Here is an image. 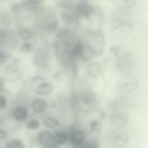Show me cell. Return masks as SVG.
<instances>
[{"instance_id":"38","label":"cell","mask_w":148,"mask_h":148,"mask_svg":"<svg viewBox=\"0 0 148 148\" xmlns=\"http://www.w3.org/2000/svg\"><path fill=\"white\" fill-rule=\"evenodd\" d=\"M7 136V132L3 129H0V140L3 139Z\"/></svg>"},{"instance_id":"9","label":"cell","mask_w":148,"mask_h":148,"mask_svg":"<svg viewBox=\"0 0 148 148\" xmlns=\"http://www.w3.org/2000/svg\"><path fill=\"white\" fill-rule=\"evenodd\" d=\"M114 28L121 34L126 35H131L134 31V25L129 20L121 21L116 24Z\"/></svg>"},{"instance_id":"24","label":"cell","mask_w":148,"mask_h":148,"mask_svg":"<svg viewBox=\"0 0 148 148\" xmlns=\"http://www.w3.org/2000/svg\"><path fill=\"white\" fill-rule=\"evenodd\" d=\"M61 18L62 21L66 25L71 24L74 20V18L73 16L68 12H63L61 14Z\"/></svg>"},{"instance_id":"39","label":"cell","mask_w":148,"mask_h":148,"mask_svg":"<svg viewBox=\"0 0 148 148\" xmlns=\"http://www.w3.org/2000/svg\"><path fill=\"white\" fill-rule=\"evenodd\" d=\"M82 1H84V0H82Z\"/></svg>"},{"instance_id":"28","label":"cell","mask_w":148,"mask_h":148,"mask_svg":"<svg viewBox=\"0 0 148 148\" xmlns=\"http://www.w3.org/2000/svg\"><path fill=\"white\" fill-rule=\"evenodd\" d=\"M40 126V123L37 119H31L27 124V127L30 130L38 129Z\"/></svg>"},{"instance_id":"19","label":"cell","mask_w":148,"mask_h":148,"mask_svg":"<svg viewBox=\"0 0 148 148\" xmlns=\"http://www.w3.org/2000/svg\"><path fill=\"white\" fill-rule=\"evenodd\" d=\"M53 139L60 145H64L69 140V135L64 131H57L54 134Z\"/></svg>"},{"instance_id":"4","label":"cell","mask_w":148,"mask_h":148,"mask_svg":"<svg viewBox=\"0 0 148 148\" xmlns=\"http://www.w3.org/2000/svg\"><path fill=\"white\" fill-rule=\"evenodd\" d=\"M130 117L124 112L114 110L109 116L110 124L116 128H122L126 126L129 122Z\"/></svg>"},{"instance_id":"26","label":"cell","mask_w":148,"mask_h":148,"mask_svg":"<svg viewBox=\"0 0 148 148\" xmlns=\"http://www.w3.org/2000/svg\"><path fill=\"white\" fill-rule=\"evenodd\" d=\"M6 147L7 148H24V144L19 139H13L7 144Z\"/></svg>"},{"instance_id":"13","label":"cell","mask_w":148,"mask_h":148,"mask_svg":"<svg viewBox=\"0 0 148 148\" xmlns=\"http://www.w3.org/2000/svg\"><path fill=\"white\" fill-rule=\"evenodd\" d=\"M80 99L84 105H90L95 102L97 95L95 92L92 90H84L80 94Z\"/></svg>"},{"instance_id":"16","label":"cell","mask_w":148,"mask_h":148,"mask_svg":"<svg viewBox=\"0 0 148 148\" xmlns=\"http://www.w3.org/2000/svg\"><path fill=\"white\" fill-rule=\"evenodd\" d=\"M113 1L117 8L128 9L135 5L137 0H113Z\"/></svg>"},{"instance_id":"25","label":"cell","mask_w":148,"mask_h":148,"mask_svg":"<svg viewBox=\"0 0 148 148\" xmlns=\"http://www.w3.org/2000/svg\"><path fill=\"white\" fill-rule=\"evenodd\" d=\"M33 45L29 42H24L20 47V50L22 53H27L31 52L33 50Z\"/></svg>"},{"instance_id":"34","label":"cell","mask_w":148,"mask_h":148,"mask_svg":"<svg viewBox=\"0 0 148 148\" xmlns=\"http://www.w3.org/2000/svg\"><path fill=\"white\" fill-rule=\"evenodd\" d=\"M45 148H60V145L59 144H58L53 139V140L51 142V143H50L48 146H47Z\"/></svg>"},{"instance_id":"8","label":"cell","mask_w":148,"mask_h":148,"mask_svg":"<svg viewBox=\"0 0 148 148\" xmlns=\"http://www.w3.org/2000/svg\"><path fill=\"white\" fill-rule=\"evenodd\" d=\"M102 67L99 62L97 61L90 62L86 67V72L87 75L92 79L97 77L101 73Z\"/></svg>"},{"instance_id":"6","label":"cell","mask_w":148,"mask_h":148,"mask_svg":"<svg viewBox=\"0 0 148 148\" xmlns=\"http://www.w3.org/2000/svg\"><path fill=\"white\" fill-rule=\"evenodd\" d=\"M94 8L86 0L82 1L76 6V13L79 17L88 18L94 12Z\"/></svg>"},{"instance_id":"7","label":"cell","mask_w":148,"mask_h":148,"mask_svg":"<svg viewBox=\"0 0 148 148\" xmlns=\"http://www.w3.org/2000/svg\"><path fill=\"white\" fill-rule=\"evenodd\" d=\"M35 63L39 68H45L49 62V57L46 49L43 47H39L36 52Z\"/></svg>"},{"instance_id":"1","label":"cell","mask_w":148,"mask_h":148,"mask_svg":"<svg viewBox=\"0 0 148 148\" xmlns=\"http://www.w3.org/2000/svg\"><path fill=\"white\" fill-rule=\"evenodd\" d=\"M107 139L109 144L112 147L122 148L128 144L130 135L126 130L121 128H116L109 132Z\"/></svg>"},{"instance_id":"18","label":"cell","mask_w":148,"mask_h":148,"mask_svg":"<svg viewBox=\"0 0 148 148\" xmlns=\"http://www.w3.org/2000/svg\"><path fill=\"white\" fill-rule=\"evenodd\" d=\"M13 114L16 120L23 121L27 119L28 115V112L25 108L18 107L13 111Z\"/></svg>"},{"instance_id":"17","label":"cell","mask_w":148,"mask_h":148,"mask_svg":"<svg viewBox=\"0 0 148 148\" xmlns=\"http://www.w3.org/2000/svg\"><path fill=\"white\" fill-rule=\"evenodd\" d=\"M32 109L36 112H42L47 107V102L42 98L35 99L32 105Z\"/></svg>"},{"instance_id":"21","label":"cell","mask_w":148,"mask_h":148,"mask_svg":"<svg viewBox=\"0 0 148 148\" xmlns=\"http://www.w3.org/2000/svg\"><path fill=\"white\" fill-rule=\"evenodd\" d=\"M93 53L88 46V45L86 43L83 44V49L82 50V52L80 53V57H82L84 60H88L93 56Z\"/></svg>"},{"instance_id":"30","label":"cell","mask_w":148,"mask_h":148,"mask_svg":"<svg viewBox=\"0 0 148 148\" xmlns=\"http://www.w3.org/2000/svg\"><path fill=\"white\" fill-rule=\"evenodd\" d=\"M79 147V148H99L98 144L95 142H84Z\"/></svg>"},{"instance_id":"32","label":"cell","mask_w":148,"mask_h":148,"mask_svg":"<svg viewBox=\"0 0 148 148\" xmlns=\"http://www.w3.org/2000/svg\"><path fill=\"white\" fill-rule=\"evenodd\" d=\"M7 104V101L4 96L0 95V109H3L5 108Z\"/></svg>"},{"instance_id":"2","label":"cell","mask_w":148,"mask_h":148,"mask_svg":"<svg viewBox=\"0 0 148 148\" xmlns=\"http://www.w3.org/2000/svg\"><path fill=\"white\" fill-rule=\"evenodd\" d=\"M88 39L86 44L91 49L93 55L99 56L103 50L105 46L104 35L101 29L91 31L89 33Z\"/></svg>"},{"instance_id":"14","label":"cell","mask_w":148,"mask_h":148,"mask_svg":"<svg viewBox=\"0 0 148 148\" xmlns=\"http://www.w3.org/2000/svg\"><path fill=\"white\" fill-rule=\"evenodd\" d=\"M6 75L7 77L12 81H16L21 79V72L16 66H10L6 68Z\"/></svg>"},{"instance_id":"12","label":"cell","mask_w":148,"mask_h":148,"mask_svg":"<svg viewBox=\"0 0 148 148\" xmlns=\"http://www.w3.org/2000/svg\"><path fill=\"white\" fill-rule=\"evenodd\" d=\"M84 133L80 130H73L69 135V141L76 146H79L82 145L84 142Z\"/></svg>"},{"instance_id":"23","label":"cell","mask_w":148,"mask_h":148,"mask_svg":"<svg viewBox=\"0 0 148 148\" xmlns=\"http://www.w3.org/2000/svg\"><path fill=\"white\" fill-rule=\"evenodd\" d=\"M43 124L45 127L53 129L59 125V122L56 119L51 117H49L45 119L43 121Z\"/></svg>"},{"instance_id":"36","label":"cell","mask_w":148,"mask_h":148,"mask_svg":"<svg viewBox=\"0 0 148 148\" xmlns=\"http://www.w3.org/2000/svg\"><path fill=\"white\" fill-rule=\"evenodd\" d=\"M98 121H92L90 123V128H91V130L92 131H95L97 128V127H98Z\"/></svg>"},{"instance_id":"27","label":"cell","mask_w":148,"mask_h":148,"mask_svg":"<svg viewBox=\"0 0 148 148\" xmlns=\"http://www.w3.org/2000/svg\"><path fill=\"white\" fill-rule=\"evenodd\" d=\"M127 104V100L124 98H119L116 99L112 104L113 109L118 110L120 107L125 106Z\"/></svg>"},{"instance_id":"10","label":"cell","mask_w":148,"mask_h":148,"mask_svg":"<svg viewBox=\"0 0 148 148\" xmlns=\"http://www.w3.org/2000/svg\"><path fill=\"white\" fill-rule=\"evenodd\" d=\"M130 17V12L128 9L117 8L113 12V18L114 25L118 23L128 20Z\"/></svg>"},{"instance_id":"5","label":"cell","mask_w":148,"mask_h":148,"mask_svg":"<svg viewBox=\"0 0 148 148\" xmlns=\"http://www.w3.org/2000/svg\"><path fill=\"white\" fill-rule=\"evenodd\" d=\"M133 64L132 57L128 53H123L117 56L115 68L120 71H125L131 68Z\"/></svg>"},{"instance_id":"37","label":"cell","mask_w":148,"mask_h":148,"mask_svg":"<svg viewBox=\"0 0 148 148\" xmlns=\"http://www.w3.org/2000/svg\"><path fill=\"white\" fill-rule=\"evenodd\" d=\"M6 37V34L5 31L2 29H0V43L3 42Z\"/></svg>"},{"instance_id":"20","label":"cell","mask_w":148,"mask_h":148,"mask_svg":"<svg viewBox=\"0 0 148 148\" xmlns=\"http://www.w3.org/2000/svg\"><path fill=\"white\" fill-rule=\"evenodd\" d=\"M34 31L31 29L27 27H23L20 28L18 32V36L19 38L24 40L31 39L34 36Z\"/></svg>"},{"instance_id":"35","label":"cell","mask_w":148,"mask_h":148,"mask_svg":"<svg viewBox=\"0 0 148 148\" xmlns=\"http://www.w3.org/2000/svg\"><path fill=\"white\" fill-rule=\"evenodd\" d=\"M110 51L114 55V56H118L119 53V48L117 46H113L110 48Z\"/></svg>"},{"instance_id":"33","label":"cell","mask_w":148,"mask_h":148,"mask_svg":"<svg viewBox=\"0 0 148 148\" xmlns=\"http://www.w3.org/2000/svg\"><path fill=\"white\" fill-rule=\"evenodd\" d=\"M27 1L29 5L36 6L42 3L44 0H27Z\"/></svg>"},{"instance_id":"3","label":"cell","mask_w":148,"mask_h":148,"mask_svg":"<svg viewBox=\"0 0 148 148\" xmlns=\"http://www.w3.org/2000/svg\"><path fill=\"white\" fill-rule=\"evenodd\" d=\"M139 80L131 74H125L119 78L116 83V88L121 92L130 93L135 91L139 87Z\"/></svg>"},{"instance_id":"22","label":"cell","mask_w":148,"mask_h":148,"mask_svg":"<svg viewBox=\"0 0 148 148\" xmlns=\"http://www.w3.org/2000/svg\"><path fill=\"white\" fill-rule=\"evenodd\" d=\"M59 26V22L56 20H51L48 22L45 25V31L51 34L57 31Z\"/></svg>"},{"instance_id":"11","label":"cell","mask_w":148,"mask_h":148,"mask_svg":"<svg viewBox=\"0 0 148 148\" xmlns=\"http://www.w3.org/2000/svg\"><path fill=\"white\" fill-rule=\"evenodd\" d=\"M37 139L39 144L45 148L53 140V136L49 131L43 130L38 134Z\"/></svg>"},{"instance_id":"31","label":"cell","mask_w":148,"mask_h":148,"mask_svg":"<svg viewBox=\"0 0 148 148\" xmlns=\"http://www.w3.org/2000/svg\"><path fill=\"white\" fill-rule=\"evenodd\" d=\"M10 57V54L5 51L0 50V64L6 62Z\"/></svg>"},{"instance_id":"29","label":"cell","mask_w":148,"mask_h":148,"mask_svg":"<svg viewBox=\"0 0 148 148\" xmlns=\"http://www.w3.org/2000/svg\"><path fill=\"white\" fill-rule=\"evenodd\" d=\"M58 5L64 9H68L72 7L73 2L72 0H60Z\"/></svg>"},{"instance_id":"15","label":"cell","mask_w":148,"mask_h":148,"mask_svg":"<svg viewBox=\"0 0 148 148\" xmlns=\"http://www.w3.org/2000/svg\"><path fill=\"white\" fill-rule=\"evenodd\" d=\"M52 85L47 82H43L38 85L36 88V93L40 95H46L51 92Z\"/></svg>"}]
</instances>
